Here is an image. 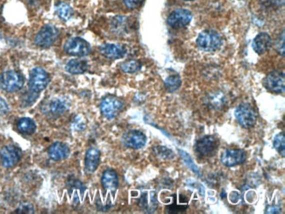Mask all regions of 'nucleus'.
<instances>
[{
	"instance_id": "obj_22",
	"label": "nucleus",
	"mask_w": 285,
	"mask_h": 214,
	"mask_svg": "<svg viewBox=\"0 0 285 214\" xmlns=\"http://www.w3.org/2000/svg\"><path fill=\"white\" fill-rule=\"evenodd\" d=\"M56 14L59 18L64 20H68L73 15V10L68 4L60 3L56 6Z\"/></svg>"
},
{
	"instance_id": "obj_17",
	"label": "nucleus",
	"mask_w": 285,
	"mask_h": 214,
	"mask_svg": "<svg viewBox=\"0 0 285 214\" xmlns=\"http://www.w3.org/2000/svg\"><path fill=\"white\" fill-rule=\"evenodd\" d=\"M100 162V150L96 148H90L86 152V172L88 173H93L96 170Z\"/></svg>"
},
{
	"instance_id": "obj_3",
	"label": "nucleus",
	"mask_w": 285,
	"mask_h": 214,
	"mask_svg": "<svg viewBox=\"0 0 285 214\" xmlns=\"http://www.w3.org/2000/svg\"><path fill=\"white\" fill-rule=\"evenodd\" d=\"M24 82V76L15 70H8L0 76V87L8 92H15L22 89Z\"/></svg>"
},
{
	"instance_id": "obj_6",
	"label": "nucleus",
	"mask_w": 285,
	"mask_h": 214,
	"mask_svg": "<svg viewBox=\"0 0 285 214\" xmlns=\"http://www.w3.org/2000/svg\"><path fill=\"white\" fill-rule=\"evenodd\" d=\"M218 146V140L214 136H204L196 140L195 150L200 156L210 157L216 153Z\"/></svg>"
},
{
	"instance_id": "obj_24",
	"label": "nucleus",
	"mask_w": 285,
	"mask_h": 214,
	"mask_svg": "<svg viewBox=\"0 0 285 214\" xmlns=\"http://www.w3.org/2000/svg\"><path fill=\"white\" fill-rule=\"evenodd\" d=\"M120 68L126 73L132 74V73L139 72L140 70L142 68V64L137 60H129V61L123 62L120 65Z\"/></svg>"
},
{
	"instance_id": "obj_28",
	"label": "nucleus",
	"mask_w": 285,
	"mask_h": 214,
	"mask_svg": "<svg viewBox=\"0 0 285 214\" xmlns=\"http://www.w3.org/2000/svg\"><path fill=\"white\" fill-rule=\"evenodd\" d=\"M276 50L278 51V54L280 56H284V31H282V34H280L279 37H278V39L276 40Z\"/></svg>"
},
{
	"instance_id": "obj_32",
	"label": "nucleus",
	"mask_w": 285,
	"mask_h": 214,
	"mask_svg": "<svg viewBox=\"0 0 285 214\" xmlns=\"http://www.w3.org/2000/svg\"><path fill=\"white\" fill-rule=\"evenodd\" d=\"M182 1H194V0H182Z\"/></svg>"
},
{
	"instance_id": "obj_21",
	"label": "nucleus",
	"mask_w": 285,
	"mask_h": 214,
	"mask_svg": "<svg viewBox=\"0 0 285 214\" xmlns=\"http://www.w3.org/2000/svg\"><path fill=\"white\" fill-rule=\"evenodd\" d=\"M18 130L22 134H32L36 132V122L29 118H22L18 120Z\"/></svg>"
},
{
	"instance_id": "obj_19",
	"label": "nucleus",
	"mask_w": 285,
	"mask_h": 214,
	"mask_svg": "<svg viewBox=\"0 0 285 214\" xmlns=\"http://www.w3.org/2000/svg\"><path fill=\"white\" fill-rule=\"evenodd\" d=\"M65 68L70 74L78 75V74H82L87 72L88 64L87 62L81 60V59H72L66 64Z\"/></svg>"
},
{
	"instance_id": "obj_4",
	"label": "nucleus",
	"mask_w": 285,
	"mask_h": 214,
	"mask_svg": "<svg viewBox=\"0 0 285 214\" xmlns=\"http://www.w3.org/2000/svg\"><path fill=\"white\" fill-rule=\"evenodd\" d=\"M236 117L244 128H251L257 122V112L250 104L244 103L236 108Z\"/></svg>"
},
{
	"instance_id": "obj_27",
	"label": "nucleus",
	"mask_w": 285,
	"mask_h": 214,
	"mask_svg": "<svg viewBox=\"0 0 285 214\" xmlns=\"http://www.w3.org/2000/svg\"><path fill=\"white\" fill-rule=\"evenodd\" d=\"M154 150H156V153L157 154V156H159L162 159L170 160V159L174 158V156H175L173 151L168 150L166 146H156Z\"/></svg>"
},
{
	"instance_id": "obj_30",
	"label": "nucleus",
	"mask_w": 285,
	"mask_h": 214,
	"mask_svg": "<svg viewBox=\"0 0 285 214\" xmlns=\"http://www.w3.org/2000/svg\"><path fill=\"white\" fill-rule=\"evenodd\" d=\"M18 212L20 214H32L34 212V207L31 204H22V206L18 207Z\"/></svg>"
},
{
	"instance_id": "obj_29",
	"label": "nucleus",
	"mask_w": 285,
	"mask_h": 214,
	"mask_svg": "<svg viewBox=\"0 0 285 214\" xmlns=\"http://www.w3.org/2000/svg\"><path fill=\"white\" fill-rule=\"evenodd\" d=\"M123 1L126 8L130 10H134L142 6L144 0H123Z\"/></svg>"
},
{
	"instance_id": "obj_31",
	"label": "nucleus",
	"mask_w": 285,
	"mask_h": 214,
	"mask_svg": "<svg viewBox=\"0 0 285 214\" xmlns=\"http://www.w3.org/2000/svg\"><path fill=\"white\" fill-rule=\"evenodd\" d=\"M9 111V107L8 104L3 98L0 96V114H6Z\"/></svg>"
},
{
	"instance_id": "obj_14",
	"label": "nucleus",
	"mask_w": 285,
	"mask_h": 214,
	"mask_svg": "<svg viewBox=\"0 0 285 214\" xmlns=\"http://www.w3.org/2000/svg\"><path fill=\"white\" fill-rule=\"evenodd\" d=\"M100 52L106 58L112 60H117L125 56L126 50L125 46H122L120 44L106 43L100 46Z\"/></svg>"
},
{
	"instance_id": "obj_13",
	"label": "nucleus",
	"mask_w": 285,
	"mask_h": 214,
	"mask_svg": "<svg viewBox=\"0 0 285 214\" xmlns=\"http://www.w3.org/2000/svg\"><path fill=\"white\" fill-rule=\"evenodd\" d=\"M122 140L128 148L132 150H140L146 145V137L140 131L131 130L129 132H126L122 138Z\"/></svg>"
},
{
	"instance_id": "obj_20",
	"label": "nucleus",
	"mask_w": 285,
	"mask_h": 214,
	"mask_svg": "<svg viewBox=\"0 0 285 214\" xmlns=\"http://www.w3.org/2000/svg\"><path fill=\"white\" fill-rule=\"evenodd\" d=\"M46 112H48L53 116H59L62 114L67 110V106L64 100L54 98L50 101L46 106Z\"/></svg>"
},
{
	"instance_id": "obj_26",
	"label": "nucleus",
	"mask_w": 285,
	"mask_h": 214,
	"mask_svg": "<svg viewBox=\"0 0 285 214\" xmlns=\"http://www.w3.org/2000/svg\"><path fill=\"white\" fill-rule=\"evenodd\" d=\"M178 152L181 157H182V160H184L186 164L187 165L194 173H196V174H198V175L200 176V170H198V168L196 167V164H194V162H193L192 159V157L190 156L189 154H187L186 151L181 150H178Z\"/></svg>"
},
{
	"instance_id": "obj_9",
	"label": "nucleus",
	"mask_w": 285,
	"mask_h": 214,
	"mask_svg": "<svg viewBox=\"0 0 285 214\" xmlns=\"http://www.w3.org/2000/svg\"><path fill=\"white\" fill-rule=\"evenodd\" d=\"M264 86L268 90L273 93H284L285 90L284 73L274 70L268 74L264 78Z\"/></svg>"
},
{
	"instance_id": "obj_25",
	"label": "nucleus",
	"mask_w": 285,
	"mask_h": 214,
	"mask_svg": "<svg viewBox=\"0 0 285 214\" xmlns=\"http://www.w3.org/2000/svg\"><path fill=\"white\" fill-rule=\"evenodd\" d=\"M273 145L278 153L282 154V156H285V136L284 132L278 134L276 136L273 140Z\"/></svg>"
},
{
	"instance_id": "obj_16",
	"label": "nucleus",
	"mask_w": 285,
	"mask_h": 214,
	"mask_svg": "<svg viewBox=\"0 0 285 214\" xmlns=\"http://www.w3.org/2000/svg\"><path fill=\"white\" fill-rule=\"evenodd\" d=\"M68 146L62 142H56L52 144L48 148V154L54 160H64L70 156Z\"/></svg>"
},
{
	"instance_id": "obj_12",
	"label": "nucleus",
	"mask_w": 285,
	"mask_h": 214,
	"mask_svg": "<svg viewBox=\"0 0 285 214\" xmlns=\"http://www.w3.org/2000/svg\"><path fill=\"white\" fill-rule=\"evenodd\" d=\"M192 20V14L189 10L176 9L168 17L167 22L173 28H182L189 25Z\"/></svg>"
},
{
	"instance_id": "obj_8",
	"label": "nucleus",
	"mask_w": 285,
	"mask_h": 214,
	"mask_svg": "<svg viewBox=\"0 0 285 214\" xmlns=\"http://www.w3.org/2000/svg\"><path fill=\"white\" fill-rule=\"evenodd\" d=\"M58 36H59V32L54 26L50 25L45 26L36 34L34 42L37 46L46 48L54 44Z\"/></svg>"
},
{
	"instance_id": "obj_1",
	"label": "nucleus",
	"mask_w": 285,
	"mask_h": 214,
	"mask_svg": "<svg viewBox=\"0 0 285 214\" xmlns=\"http://www.w3.org/2000/svg\"><path fill=\"white\" fill-rule=\"evenodd\" d=\"M196 42L200 50L206 52H214L220 48L223 40L217 32L214 30H206L200 32Z\"/></svg>"
},
{
	"instance_id": "obj_2",
	"label": "nucleus",
	"mask_w": 285,
	"mask_h": 214,
	"mask_svg": "<svg viewBox=\"0 0 285 214\" xmlns=\"http://www.w3.org/2000/svg\"><path fill=\"white\" fill-rule=\"evenodd\" d=\"M50 82L48 73L42 68H32L29 78V90L32 94L40 92L46 89Z\"/></svg>"
},
{
	"instance_id": "obj_5",
	"label": "nucleus",
	"mask_w": 285,
	"mask_h": 214,
	"mask_svg": "<svg viewBox=\"0 0 285 214\" xmlns=\"http://www.w3.org/2000/svg\"><path fill=\"white\" fill-rule=\"evenodd\" d=\"M64 48L68 54L79 58L86 56L90 53V45L86 42V40L79 37L67 40Z\"/></svg>"
},
{
	"instance_id": "obj_18",
	"label": "nucleus",
	"mask_w": 285,
	"mask_h": 214,
	"mask_svg": "<svg viewBox=\"0 0 285 214\" xmlns=\"http://www.w3.org/2000/svg\"><path fill=\"white\" fill-rule=\"evenodd\" d=\"M102 186L104 188L110 192H116L118 187V178L117 172L112 168H108L102 176Z\"/></svg>"
},
{
	"instance_id": "obj_11",
	"label": "nucleus",
	"mask_w": 285,
	"mask_h": 214,
	"mask_svg": "<svg viewBox=\"0 0 285 214\" xmlns=\"http://www.w3.org/2000/svg\"><path fill=\"white\" fill-rule=\"evenodd\" d=\"M246 160V151L240 148L226 150L221 156V162L230 168L242 164Z\"/></svg>"
},
{
	"instance_id": "obj_23",
	"label": "nucleus",
	"mask_w": 285,
	"mask_h": 214,
	"mask_svg": "<svg viewBox=\"0 0 285 214\" xmlns=\"http://www.w3.org/2000/svg\"><path fill=\"white\" fill-rule=\"evenodd\" d=\"M182 80L178 75H171L165 80V88L168 92H174L180 88Z\"/></svg>"
},
{
	"instance_id": "obj_7",
	"label": "nucleus",
	"mask_w": 285,
	"mask_h": 214,
	"mask_svg": "<svg viewBox=\"0 0 285 214\" xmlns=\"http://www.w3.org/2000/svg\"><path fill=\"white\" fill-rule=\"evenodd\" d=\"M124 107V103L122 100L115 96H107L102 100L100 104V111L102 114L108 118H114L122 111Z\"/></svg>"
},
{
	"instance_id": "obj_10",
	"label": "nucleus",
	"mask_w": 285,
	"mask_h": 214,
	"mask_svg": "<svg viewBox=\"0 0 285 214\" xmlns=\"http://www.w3.org/2000/svg\"><path fill=\"white\" fill-rule=\"evenodd\" d=\"M22 150L14 145L6 146L0 151V160L4 168H12L22 159Z\"/></svg>"
},
{
	"instance_id": "obj_15",
	"label": "nucleus",
	"mask_w": 285,
	"mask_h": 214,
	"mask_svg": "<svg viewBox=\"0 0 285 214\" xmlns=\"http://www.w3.org/2000/svg\"><path fill=\"white\" fill-rule=\"evenodd\" d=\"M273 42L270 36L267 32H260L258 36L254 39L252 46L256 53L258 54H264L270 50Z\"/></svg>"
}]
</instances>
